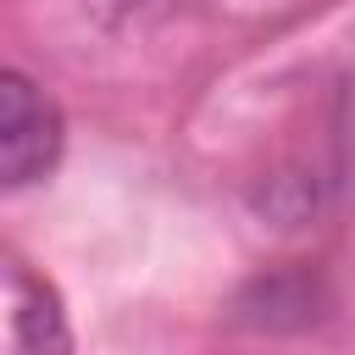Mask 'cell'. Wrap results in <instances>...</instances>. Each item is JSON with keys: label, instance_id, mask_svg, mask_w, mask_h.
I'll return each mask as SVG.
<instances>
[{"label": "cell", "instance_id": "obj_3", "mask_svg": "<svg viewBox=\"0 0 355 355\" xmlns=\"http://www.w3.org/2000/svg\"><path fill=\"white\" fill-rule=\"evenodd\" d=\"M344 178H349V194H355V94L344 105Z\"/></svg>", "mask_w": 355, "mask_h": 355}, {"label": "cell", "instance_id": "obj_2", "mask_svg": "<svg viewBox=\"0 0 355 355\" xmlns=\"http://www.w3.org/2000/svg\"><path fill=\"white\" fill-rule=\"evenodd\" d=\"M11 294V355H72V327L44 277H33L22 261L6 266Z\"/></svg>", "mask_w": 355, "mask_h": 355}, {"label": "cell", "instance_id": "obj_1", "mask_svg": "<svg viewBox=\"0 0 355 355\" xmlns=\"http://www.w3.org/2000/svg\"><path fill=\"white\" fill-rule=\"evenodd\" d=\"M61 155V111L55 100L22 78L6 72L0 78V178L6 189H28L33 178H44Z\"/></svg>", "mask_w": 355, "mask_h": 355}]
</instances>
